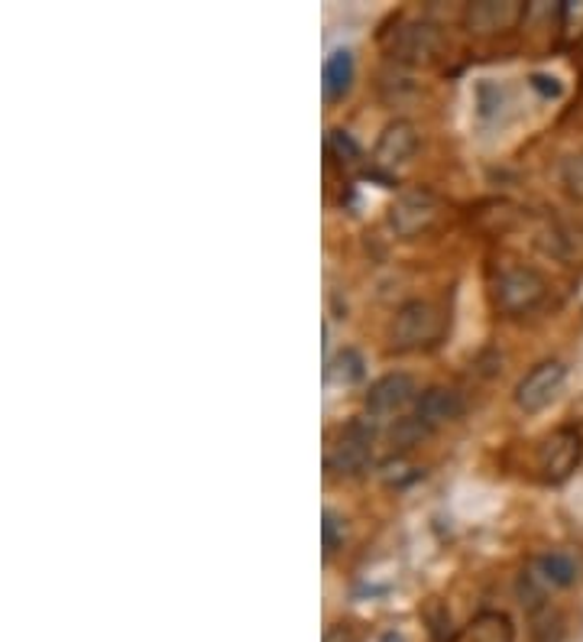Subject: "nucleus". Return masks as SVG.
<instances>
[{"label": "nucleus", "instance_id": "1", "mask_svg": "<svg viewBox=\"0 0 583 642\" xmlns=\"http://www.w3.org/2000/svg\"><path fill=\"white\" fill-rule=\"evenodd\" d=\"M545 295H548V282L532 266H506L489 282V302L506 318H519V315L535 312L545 302Z\"/></svg>", "mask_w": 583, "mask_h": 642}, {"label": "nucleus", "instance_id": "2", "mask_svg": "<svg viewBox=\"0 0 583 642\" xmlns=\"http://www.w3.org/2000/svg\"><path fill=\"white\" fill-rule=\"evenodd\" d=\"M392 348L396 351H425L435 348L445 338V315L438 305L425 302V299H412L405 302L389 328Z\"/></svg>", "mask_w": 583, "mask_h": 642}, {"label": "nucleus", "instance_id": "3", "mask_svg": "<svg viewBox=\"0 0 583 642\" xmlns=\"http://www.w3.org/2000/svg\"><path fill=\"white\" fill-rule=\"evenodd\" d=\"M438 218H441V198L425 185L402 189L386 211V221L399 238H418L428 228H435Z\"/></svg>", "mask_w": 583, "mask_h": 642}, {"label": "nucleus", "instance_id": "4", "mask_svg": "<svg viewBox=\"0 0 583 642\" xmlns=\"http://www.w3.org/2000/svg\"><path fill=\"white\" fill-rule=\"evenodd\" d=\"M445 49V39L435 23L405 20L386 36V52L405 65H432Z\"/></svg>", "mask_w": 583, "mask_h": 642}, {"label": "nucleus", "instance_id": "5", "mask_svg": "<svg viewBox=\"0 0 583 642\" xmlns=\"http://www.w3.org/2000/svg\"><path fill=\"white\" fill-rule=\"evenodd\" d=\"M583 461V435L581 428L564 425L558 432H551L542 445H538V474L548 484H564L578 464Z\"/></svg>", "mask_w": 583, "mask_h": 642}, {"label": "nucleus", "instance_id": "6", "mask_svg": "<svg viewBox=\"0 0 583 642\" xmlns=\"http://www.w3.org/2000/svg\"><path fill=\"white\" fill-rule=\"evenodd\" d=\"M373 438H376V428L369 419H353L348 422L338 438L331 441L328 448V471L331 474H341V477H353L366 468L369 455H373Z\"/></svg>", "mask_w": 583, "mask_h": 642}, {"label": "nucleus", "instance_id": "7", "mask_svg": "<svg viewBox=\"0 0 583 642\" xmlns=\"http://www.w3.org/2000/svg\"><path fill=\"white\" fill-rule=\"evenodd\" d=\"M564 380H568V367L561 361H542V364H535L519 380V386H515V405L522 412H542L561 392Z\"/></svg>", "mask_w": 583, "mask_h": 642}, {"label": "nucleus", "instance_id": "8", "mask_svg": "<svg viewBox=\"0 0 583 642\" xmlns=\"http://www.w3.org/2000/svg\"><path fill=\"white\" fill-rule=\"evenodd\" d=\"M529 7L522 0H476L466 3L464 26L476 36H493V33H509L522 26Z\"/></svg>", "mask_w": 583, "mask_h": 642}, {"label": "nucleus", "instance_id": "9", "mask_svg": "<svg viewBox=\"0 0 583 642\" xmlns=\"http://www.w3.org/2000/svg\"><path fill=\"white\" fill-rule=\"evenodd\" d=\"M418 386L409 374H386L366 392V412L373 419H392L399 412H405V405L418 402Z\"/></svg>", "mask_w": 583, "mask_h": 642}, {"label": "nucleus", "instance_id": "10", "mask_svg": "<svg viewBox=\"0 0 583 642\" xmlns=\"http://www.w3.org/2000/svg\"><path fill=\"white\" fill-rule=\"evenodd\" d=\"M464 396L458 389H451V386H428L418 396L412 419H418L432 432V428H441L448 422H458L464 415Z\"/></svg>", "mask_w": 583, "mask_h": 642}, {"label": "nucleus", "instance_id": "11", "mask_svg": "<svg viewBox=\"0 0 583 642\" xmlns=\"http://www.w3.org/2000/svg\"><path fill=\"white\" fill-rule=\"evenodd\" d=\"M415 149H418V130L412 121L399 118V121L386 124V130L379 133L376 149H373V162L382 169H396V166L409 162Z\"/></svg>", "mask_w": 583, "mask_h": 642}, {"label": "nucleus", "instance_id": "12", "mask_svg": "<svg viewBox=\"0 0 583 642\" xmlns=\"http://www.w3.org/2000/svg\"><path fill=\"white\" fill-rule=\"evenodd\" d=\"M451 642H515V627L502 610H483L461 627Z\"/></svg>", "mask_w": 583, "mask_h": 642}, {"label": "nucleus", "instance_id": "13", "mask_svg": "<svg viewBox=\"0 0 583 642\" xmlns=\"http://www.w3.org/2000/svg\"><path fill=\"white\" fill-rule=\"evenodd\" d=\"M353 82V56L348 49H338L328 62H325V95L331 101H341L350 92Z\"/></svg>", "mask_w": 583, "mask_h": 642}, {"label": "nucleus", "instance_id": "14", "mask_svg": "<svg viewBox=\"0 0 583 642\" xmlns=\"http://www.w3.org/2000/svg\"><path fill=\"white\" fill-rule=\"evenodd\" d=\"M529 627H532V642H564V617L548 601L529 610Z\"/></svg>", "mask_w": 583, "mask_h": 642}, {"label": "nucleus", "instance_id": "15", "mask_svg": "<svg viewBox=\"0 0 583 642\" xmlns=\"http://www.w3.org/2000/svg\"><path fill=\"white\" fill-rule=\"evenodd\" d=\"M535 571H538V574L545 578V584H551V588H571V584L578 581V565H574V558L564 555V552H551V555L538 558Z\"/></svg>", "mask_w": 583, "mask_h": 642}, {"label": "nucleus", "instance_id": "16", "mask_svg": "<svg viewBox=\"0 0 583 642\" xmlns=\"http://www.w3.org/2000/svg\"><path fill=\"white\" fill-rule=\"evenodd\" d=\"M328 377L331 380H338V384H356V380H363V358L356 354V351H341L335 361H331V367H328Z\"/></svg>", "mask_w": 583, "mask_h": 642}, {"label": "nucleus", "instance_id": "17", "mask_svg": "<svg viewBox=\"0 0 583 642\" xmlns=\"http://www.w3.org/2000/svg\"><path fill=\"white\" fill-rule=\"evenodd\" d=\"M344 535H348V525L344 519L335 513V510H325L321 516V542H325V558H331L341 545H344Z\"/></svg>", "mask_w": 583, "mask_h": 642}, {"label": "nucleus", "instance_id": "18", "mask_svg": "<svg viewBox=\"0 0 583 642\" xmlns=\"http://www.w3.org/2000/svg\"><path fill=\"white\" fill-rule=\"evenodd\" d=\"M328 153H331L341 166H356V162L363 159L360 146L350 140L348 130H331V136H328Z\"/></svg>", "mask_w": 583, "mask_h": 642}, {"label": "nucleus", "instance_id": "19", "mask_svg": "<svg viewBox=\"0 0 583 642\" xmlns=\"http://www.w3.org/2000/svg\"><path fill=\"white\" fill-rule=\"evenodd\" d=\"M561 179H564V185H568V192L583 202V153L581 156H568L564 159V166H561Z\"/></svg>", "mask_w": 583, "mask_h": 642}, {"label": "nucleus", "instance_id": "20", "mask_svg": "<svg viewBox=\"0 0 583 642\" xmlns=\"http://www.w3.org/2000/svg\"><path fill=\"white\" fill-rule=\"evenodd\" d=\"M561 23H564V29H568V39L574 36V26H581L583 36V0L581 3H564V7H561Z\"/></svg>", "mask_w": 583, "mask_h": 642}, {"label": "nucleus", "instance_id": "21", "mask_svg": "<svg viewBox=\"0 0 583 642\" xmlns=\"http://www.w3.org/2000/svg\"><path fill=\"white\" fill-rule=\"evenodd\" d=\"M532 85L542 92V95H551V98H558L561 95V88L555 85V78H545V75H532Z\"/></svg>", "mask_w": 583, "mask_h": 642}]
</instances>
